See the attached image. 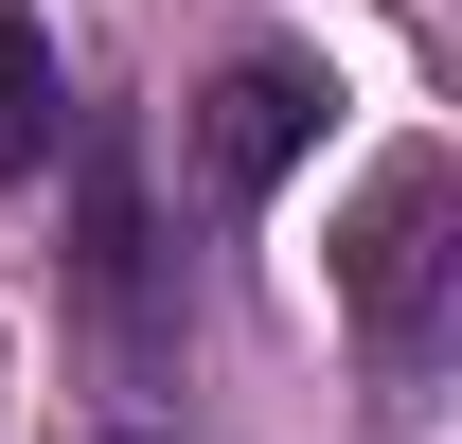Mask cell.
Returning a JSON list of instances; mask_svg holds the SVG:
<instances>
[{"label": "cell", "instance_id": "obj_2", "mask_svg": "<svg viewBox=\"0 0 462 444\" xmlns=\"http://www.w3.org/2000/svg\"><path fill=\"white\" fill-rule=\"evenodd\" d=\"M302 143H320V71H302V54H231L214 89H196V161H214V196H285Z\"/></svg>", "mask_w": 462, "mask_h": 444}, {"label": "cell", "instance_id": "obj_3", "mask_svg": "<svg viewBox=\"0 0 462 444\" xmlns=\"http://www.w3.org/2000/svg\"><path fill=\"white\" fill-rule=\"evenodd\" d=\"M54 143H71V107H54V36L0 0V178H36Z\"/></svg>", "mask_w": 462, "mask_h": 444}, {"label": "cell", "instance_id": "obj_1", "mask_svg": "<svg viewBox=\"0 0 462 444\" xmlns=\"http://www.w3.org/2000/svg\"><path fill=\"white\" fill-rule=\"evenodd\" d=\"M445 214H462L445 143H392L374 196H356V231H338V284H356V320L392 356H427V320H445Z\"/></svg>", "mask_w": 462, "mask_h": 444}]
</instances>
